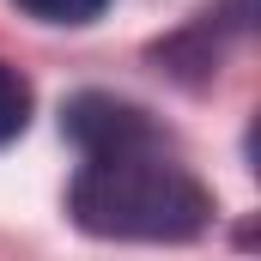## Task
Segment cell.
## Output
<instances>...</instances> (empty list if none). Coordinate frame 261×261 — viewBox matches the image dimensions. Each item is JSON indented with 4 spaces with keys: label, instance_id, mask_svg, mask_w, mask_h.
<instances>
[{
    "label": "cell",
    "instance_id": "cell-1",
    "mask_svg": "<svg viewBox=\"0 0 261 261\" xmlns=\"http://www.w3.org/2000/svg\"><path fill=\"white\" fill-rule=\"evenodd\" d=\"M67 213L85 237H116V243H189L213 219V195L189 164L164 152V140H140L116 152H85Z\"/></svg>",
    "mask_w": 261,
    "mask_h": 261
},
{
    "label": "cell",
    "instance_id": "cell-2",
    "mask_svg": "<svg viewBox=\"0 0 261 261\" xmlns=\"http://www.w3.org/2000/svg\"><path fill=\"white\" fill-rule=\"evenodd\" d=\"M61 128L79 152H116V146H140V140L158 134L146 110H134L122 97H110V91H79L61 110Z\"/></svg>",
    "mask_w": 261,
    "mask_h": 261
},
{
    "label": "cell",
    "instance_id": "cell-3",
    "mask_svg": "<svg viewBox=\"0 0 261 261\" xmlns=\"http://www.w3.org/2000/svg\"><path fill=\"white\" fill-rule=\"evenodd\" d=\"M31 79L18 73L12 61H0V146H12L18 134L31 128Z\"/></svg>",
    "mask_w": 261,
    "mask_h": 261
},
{
    "label": "cell",
    "instance_id": "cell-4",
    "mask_svg": "<svg viewBox=\"0 0 261 261\" xmlns=\"http://www.w3.org/2000/svg\"><path fill=\"white\" fill-rule=\"evenodd\" d=\"M12 6L31 12L37 24H91V18H103L110 0H12Z\"/></svg>",
    "mask_w": 261,
    "mask_h": 261
}]
</instances>
